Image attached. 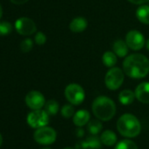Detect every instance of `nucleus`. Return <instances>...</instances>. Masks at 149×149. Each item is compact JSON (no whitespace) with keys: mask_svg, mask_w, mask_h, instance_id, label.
Segmentation results:
<instances>
[{"mask_svg":"<svg viewBox=\"0 0 149 149\" xmlns=\"http://www.w3.org/2000/svg\"><path fill=\"white\" fill-rule=\"evenodd\" d=\"M134 93L138 101L143 104H149V82L139 84L136 87Z\"/></svg>","mask_w":149,"mask_h":149,"instance_id":"11","label":"nucleus"},{"mask_svg":"<svg viewBox=\"0 0 149 149\" xmlns=\"http://www.w3.org/2000/svg\"><path fill=\"white\" fill-rule=\"evenodd\" d=\"M102 144L107 146H112L117 142V135L114 132L111 130H106L102 132L100 136Z\"/></svg>","mask_w":149,"mask_h":149,"instance_id":"17","label":"nucleus"},{"mask_svg":"<svg viewBox=\"0 0 149 149\" xmlns=\"http://www.w3.org/2000/svg\"><path fill=\"white\" fill-rule=\"evenodd\" d=\"M114 149H138V146L132 140L123 139L116 145Z\"/></svg>","mask_w":149,"mask_h":149,"instance_id":"22","label":"nucleus"},{"mask_svg":"<svg viewBox=\"0 0 149 149\" xmlns=\"http://www.w3.org/2000/svg\"><path fill=\"white\" fill-rule=\"evenodd\" d=\"M63 149H76V148H73V147H66V148H63Z\"/></svg>","mask_w":149,"mask_h":149,"instance_id":"33","label":"nucleus"},{"mask_svg":"<svg viewBox=\"0 0 149 149\" xmlns=\"http://www.w3.org/2000/svg\"><path fill=\"white\" fill-rule=\"evenodd\" d=\"M135 98V93L131 90H124L118 95V100L124 105L131 104Z\"/></svg>","mask_w":149,"mask_h":149,"instance_id":"18","label":"nucleus"},{"mask_svg":"<svg viewBox=\"0 0 149 149\" xmlns=\"http://www.w3.org/2000/svg\"><path fill=\"white\" fill-rule=\"evenodd\" d=\"M128 46L125 42V40H117L114 41L112 45V50L115 53V54L118 57L124 58L128 54Z\"/></svg>","mask_w":149,"mask_h":149,"instance_id":"15","label":"nucleus"},{"mask_svg":"<svg viewBox=\"0 0 149 149\" xmlns=\"http://www.w3.org/2000/svg\"><path fill=\"white\" fill-rule=\"evenodd\" d=\"M91 114L86 110H79L73 116V122L78 127H82L87 125L90 121Z\"/></svg>","mask_w":149,"mask_h":149,"instance_id":"13","label":"nucleus"},{"mask_svg":"<svg viewBox=\"0 0 149 149\" xmlns=\"http://www.w3.org/2000/svg\"><path fill=\"white\" fill-rule=\"evenodd\" d=\"M2 15H3V9H2V6H1V5H0V19H1Z\"/></svg>","mask_w":149,"mask_h":149,"instance_id":"32","label":"nucleus"},{"mask_svg":"<svg viewBox=\"0 0 149 149\" xmlns=\"http://www.w3.org/2000/svg\"><path fill=\"white\" fill-rule=\"evenodd\" d=\"M56 132L49 126H43L36 129L33 133L34 140L40 145H50L56 140Z\"/></svg>","mask_w":149,"mask_h":149,"instance_id":"6","label":"nucleus"},{"mask_svg":"<svg viewBox=\"0 0 149 149\" xmlns=\"http://www.w3.org/2000/svg\"><path fill=\"white\" fill-rule=\"evenodd\" d=\"M125 80V72L119 68H111L105 74L104 84L111 91H116L121 87Z\"/></svg>","mask_w":149,"mask_h":149,"instance_id":"4","label":"nucleus"},{"mask_svg":"<svg viewBox=\"0 0 149 149\" xmlns=\"http://www.w3.org/2000/svg\"><path fill=\"white\" fill-rule=\"evenodd\" d=\"M123 70L130 78H144L149 73V60L141 54H130L123 62Z\"/></svg>","mask_w":149,"mask_h":149,"instance_id":"1","label":"nucleus"},{"mask_svg":"<svg viewBox=\"0 0 149 149\" xmlns=\"http://www.w3.org/2000/svg\"><path fill=\"white\" fill-rule=\"evenodd\" d=\"M88 26V21L83 17H77L69 23V29L74 33H82L86 30Z\"/></svg>","mask_w":149,"mask_h":149,"instance_id":"14","label":"nucleus"},{"mask_svg":"<svg viewBox=\"0 0 149 149\" xmlns=\"http://www.w3.org/2000/svg\"><path fill=\"white\" fill-rule=\"evenodd\" d=\"M102 61L103 64L107 67V68H112L117 64L118 61V56L115 54L114 52L111 51H107L105 53H104L103 56H102Z\"/></svg>","mask_w":149,"mask_h":149,"instance_id":"19","label":"nucleus"},{"mask_svg":"<svg viewBox=\"0 0 149 149\" xmlns=\"http://www.w3.org/2000/svg\"><path fill=\"white\" fill-rule=\"evenodd\" d=\"M101 144H102L101 139L97 135H92L88 137L86 140L81 141L79 144H77V146L80 147L81 149H86V148L99 149L101 147Z\"/></svg>","mask_w":149,"mask_h":149,"instance_id":"12","label":"nucleus"},{"mask_svg":"<svg viewBox=\"0 0 149 149\" xmlns=\"http://www.w3.org/2000/svg\"><path fill=\"white\" fill-rule=\"evenodd\" d=\"M77 135L79 137H82L84 135V130L83 129H77Z\"/></svg>","mask_w":149,"mask_h":149,"instance_id":"29","label":"nucleus"},{"mask_svg":"<svg viewBox=\"0 0 149 149\" xmlns=\"http://www.w3.org/2000/svg\"><path fill=\"white\" fill-rule=\"evenodd\" d=\"M10 1L15 5H24L27 1H29V0H10Z\"/></svg>","mask_w":149,"mask_h":149,"instance_id":"28","label":"nucleus"},{"mask_svg":"<svg viewBox=\"0 0 149 149\" xmlns=\"http://www.w3.org/2000/svg\"><path fill=\"white\" fill-rule=\"evenodd\" d=\"M136 17L142 24L149 25V6L141 5L136 11Z\"/></svg>","mask_w":149,"mask_h":149,"instance_id":"16","label":"nucleus"},{"mask_svg":"<svg viewBox=\"0 0 149 149\" xmlns=\"http://www.w3.org/2000/svg\"><path fill=\"white\" fill-rule=\"evenodd\" d=\"M2 144H3V136L1 133H0V147H1Z\"/></svg>","mask_w":149,"mask_h":149,"instance_id":"31","label":"nucleus"},{"mask_svg":"<svg viewBox=\"0 0 149 149\" xmlns=\"http://www.w3.org/2000/svg\"><path fill=\"white\" fill-rule=\"evenodd\" d=\"M13 26L8 21H0V36H6L12 33Z\"/></svg>","mask_w":149,"mask_h":149,"instance_id":"23","label":"nucleus"},{"mask_svg":"<svg viewBox=\"0 0 149 149\" xmlns=\"http://www.w3.org/2000/svg\"><path fill=\"white\" fill-rule=\"evenodd\" d=\"M34 41L37 45L39 46H41V45H44L47 41V36L44 33L42 32H39L35 34V37H34Z\"/></svg>","mask_w":149,"mask_h":149,"instance_id":"26","label":"nucleus"},{"mask_svg":"<svg viewBox=\"0 0 149 149\" xmlns=\"http://www.w3.org/2000/svg\"><path fill=\"white\" fill-rule=\"evenodd\" d=\"M145 46H146V49L149 51V39H148L147 40H146V44H145Z\"/></svg>","mask_w":149,"mask_h":149,"instance_id":"30","label":"nucleus"},{"mask_svg":"<svg viewBox=\"0 0 149 149\" xmlns=\"http://www.w3.org/2000/svg\"><path fill=\"white\" fill-rule=\"evenodd\" d=\"M15 29L20 35L29 36V35L33 34L36 32L37 26L33 19L29 18L22 17L16 20Z\"/></svg>","mask_w":149,"mask_h":149,"instance_id":"9","label":"nucleus"},{"mask_svg":"<svg viewBox=\"0 0 149 149\" xmlns=\"http://www.w3.org/2000/svg\"><path fill=\"white\" fill-rule=\"evenodd\" d=\"M27 124L35 129L46 126L49 122V115L45 110H33L31 111L26 118Z\"/></svg>","mask_w":149,"mask_h":149,"instance_id":"7","label":"nucleus"},{"mask_svg":"<svg viewBox=\"0 0 149 149\" xmlns=\"http://www.w3.org/2000/svg\"><path fill=\"white\" fill-rule=\"evenodd\" d=\"M103 129V125L102 123L97 120V119H92L89 121L88 123V131L92 135H97Z\"/></svg>","mask_w":149,"mask_h":149,"instance_id":"20","label":"nucleus"},{"mask_svg":"<svg viewBox=\"0 0 149 149\" xmlns=\"http://www.w3.org/2000/svg\"><path fill=\"white\" fill-rule=\"evenodd\" d=\"M43 149H51V148H48V147H45V148H43Z\"/></svg>","mask_w":149,"mask_h":149,"instance_id":"34","label":"nucleus"},{"mask_svg":"<svg viewBox=\"0 0 149 149\" xmlns=\"http://www.w3.org/2000/svg\"><path fill=\"white\" fill-rule=\"evenodd\" d=\"M44 110L48 115H55L59 111V104L54 99L48 100L44 105Z\"/></svg>","mask_w":149,"mask_h":149,"instance_id":"21","label":"nucleus"},{"mask_svg":"<svg viewBox=\"0 0 149 149\" xmlns=\"http://www.w3.org/2000/svg\"><path fill=\"white\" fill-rule=\"evenodd\" d=\"M26 104L32 110H40L46 104L43 94L38 91H32L26 96Z\"/></svg>","mask_w":149,"mask_h":149,"instance_id":"10","label":"nucleus"},{"mask_svg":"<svg viewBox=\"0 0 149 149\" xmlns=\"http://www.w3.org/2000/svg\"><path fill=\"white\" fill-rule=\"evenodd\" d=\"M128 1L133 5H137V6H141L144 5L147 2H149V0H128Z\"/></svg>","mask_w":149,"mask_h":149,"instance_id":"27","label":"nucleus"},{"mask_svg":"<svg viewBox=\"0 0 149 149\" xmlns=\"http://www.w3.org/2000/svg\"><path fill=\"white\" fill-rule=\"evenodd\" d=\"M117 129L122 136L125 138H134L140 133L141 125L134 115L125 113L118 119Z\"/></svg>","mask_w":149,"mask_h":149,"instance_id":"3","label":"nucleus"},{"mask_svg":"<svg viewBox=\"0 0 149 149\" xmlns=\"http://www.w3.org/2000/svg\"><path fill=\"white\" fill-rule=\"evenodd\" d=\"M125 42L128 47L134 51H139L144 47L146 40L144 35L137 30H131L125 36Z\"/></svg>","mask_w":149,"mask_h":149,"instance_id":"8","label":"nucleus"},{"mask_svg":"<svg viewBox=\"0 0 149 149\" xmlns=\"http://www.w3.org/2000/svg\"><path fill=\"white\" fill-rule=\"evenodd\" d=\"M61 113L63 118H69L73 117L76 112H74V109L71 104H65L64 106H62V108L61 110Z\"/></svg>","mask_w":149,"mask_h":149,"instance_id":"24","label":"nucleus"},{"mask_svg":"<svg viewBox=\"0 0 149 149\" xmlns=\"http://www.w3.org/2000/svg\"><path fill=\"white\" fill-rule=\"evenodd\" d=\"M66 99L73 105H79L85 99V91L78 84H70L64 91Z\"/></svg>","mask_w":149,"mask_h":149,"instance_id":"5","label":"nucleus"},{"mask_svg":"<svg viewBox=\"0 0 149 149\" xmlns=\"http://www.w3.org/2000/svg\"><path fill=\"white\" fill-rule=\"evenodd\" d=\"M33 43L31 39H26L20 44V49L24 53L30 52L33 49Z\"/></svg>","mask_w":149,"mask_h":149,"instance_id":"25","label":"nucleus"},{"mask_svg":"<svg viewBox=\"0 0 149 149\" xmlns=\"http://www.w3.org/2000/svg\"><path fill=\"white\" fill-rule=\"evenodd\" d=\"M92 111L99 120L109 121L116 114V104L110 97L99 96L92 103Z\"/></svg>","mask_w":149,"mask_h":149,"instance_id":"2","label":"nucleus"}]
</instances>
